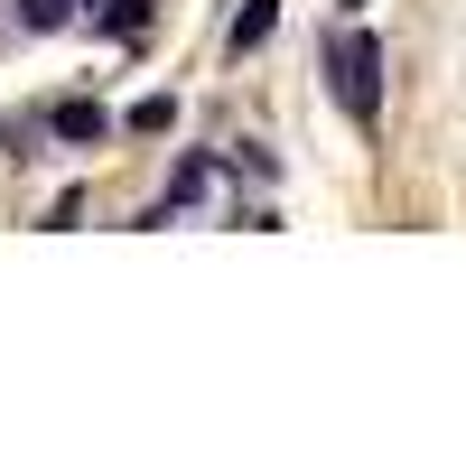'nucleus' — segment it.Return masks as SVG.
<instances>
[{"label": "nucleus", "instance_id": "obj_5", "mask_svg": "<svg viewBox=\"0 0 466 466\" xmlns=\"http://www.w3.org/2000/svg\"><path fill=\"white\" fill-rule=\"evenodd\" d=\"M66 19H75V0H19V28H37V37L66 28Z\"/></svg>", "mask_w": 466, "mask_h": 466}, {"label": "nucleus", "instance_id": "obj_7", "mask_svg": "<svg viewBox=\"0 0 466 466\" xmlns=\"http://www.w3.org/2000/svg\"><path fill=\"white\" fill-rule=\"evenodd\" d=\"M336 10H364V0H336Z\"/></svg>", "mask_w": 466, "mask_h": 466}, {"label": "nucleus", "instance_id": "obj_3", "mask_svg": "<svg viewBox=\"0 0 466 466\" xmlns=\"http://www.w3.org/2000/svg\"><path fill=\"white\" fill-rule=\"evenodd\" d=\"M270 28H280V0H243V10H233V56L270 47Z\"/></svg>", "mask_w": 466, "mask_h": 466}, {"label": "nucleus", "instance_id": "obj_2", "mask_svg": "<svg viewBox=\"0 0 466 466\" xmlns=\"http://www.w3.org/2000/svg\"><path fill=\"white\" fill-rule=\"evenodd\" d=\"M47 131H56L66 149H103V140H112V112H103L94 94H66V103L47 112Z\"/></svg>", "mask_w": 466, "mask_h": 466}, {"label": "nucleus", "instance_id": "obj_4", "mask_svg": "<svg viewBox=\"0 0 466 466\" xmlns=\"http://www.w3.org/2000/svg\"><path fill=\"white\" fill-rule=\"evenodd\" d=\"M168 122H177V94H140V103H131V131H140V140H159Z\"/></svg>", "mask_w": 466, "mask_h": 466}, {"label": "nucleus", "instance_id": "obj_6", "mask_svg": "<svg viewBox=\"0 0 466 466\" xmlns=\"http://www.w3.org/2000/svg\"><path fill=\"white\" fill-rule=\"evenodd\" d=\"M103 28H112V37H140V28H149V0H112Z\"/></svg>", "mask_w": 466, "mask_h": 466}, {"label": "nucleus", "instance_id": "obj_1", "mask_svg": "<svg viewBox=\"0 0 466 466\" xmlns=\"http://www.w3.org/2000/svg\"><path fill=\"white\" fill-rule=\"evenodd\" d=\"M327 94L345 103V122H355V131L382 122V37H373V28H336V37H327Z\"/></svg>", "mask_w": 466, "mask_h": 466}]
</instances>
